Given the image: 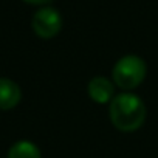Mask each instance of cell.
<instances>
[{
  "instance_id": "obj_7",
  "label": "cell",
  "mask_w": 158,
  "mask_h": 158,
  "mask_svg": "<svg viewBox=\"0 0 158 158\" xmlns=\"http://www.w3.org/2000/svg\"><path fill=\"white\" fill-rule=\"evenodd\" d=\"M27 3H31V5H48L51 0H23Z\"/></svg>"
},
{
  "instance_id": "obj_1",
  "label": "cell",
  "mask_w": 158,
  "mask_h": 158,
  "mask_svg": "<svg viewBox=\"0 0 158 158\" xmlns=\"http://www.w3.org/2000/svg\"><path fill=\"white\" fill-rule=\"evenodd\" d=\"M109 116L112 124L121 132L138 130L147 116V109L143 99L130 92L116 95L109 104Z\"/></svg>"
},
{
  "instance_id": "obj_3",
  "label": "cell",
  "mask_w": 158,
  "mask_h": 158,
  "mask_svg": "<svg viewBox=\"0 0 158 158\" xmlns=\"http://www.w3.org/2000/svg\"><path fill=\"white\" fill-rule=\"evenodd\" d=\"M31 27L40 39H51L62 30V16L51 6H42L34 13Z\"/></svg>"
},
{
  "instance_id": "obj_5",
  "label": "cell",
  "mask_w": 158,
  "mask_h": 158,
  "mask_svg": "<svg viewBox=\"0 0 158 158\" xmlns=\"http://www.w3.org/2000/svg\"><path fill=\"white\" fill-rule=\"evenodd\" d=\"M22 99L20 87L8 77H0V110H11Z\"/></svg>"
},
{
  "instance_id": "obj_4",
  "label": "cell",
  "mask_w": 158,
  "mask_h": 158,
  "mask_svg": "<svg viewBox=\"0 0 158 158\" xmlns=\"http://www.w3.org/2000/svg\"><path fill=\"white\" fill-rule=\"evenodd\" d=\"M89 96L96 104H110V101L115 98V85L110 79L104 76H96L87 85Z\"/></svg>"
},
{
  "instance_id": "obj_6",
  "label": "cell",
  "mask_w": 158,
  "mask_h": 158,
  "mask_svg": "<svg viewBox=\"0 0 158 158\" xmlns=\"http://www.w3.org/2000/svg\"><path fill=\"white\" fill-rule=\"evenodd\" d=\"M8 158H42L39 147L27 139L14 143L8 150Z\"/></svg>"
},
{
  "instance_id": "obj_2",
  "label": "cell",
  "mask_w": 158,
  "mask_h": 158,
  "mask_svg": "<svg viewBox=\"0 0 158 158\" xmlns=\"http://www.w3.org/2000/svg\"><path fill=\"white\" fill-rule=\"evenodd\" d=\"M146 74H147V65L136 54H127L118 59L112 70L113 84L126 92H130L138 85H141L146 79Z\"/></svg>"
}]
</instances>
